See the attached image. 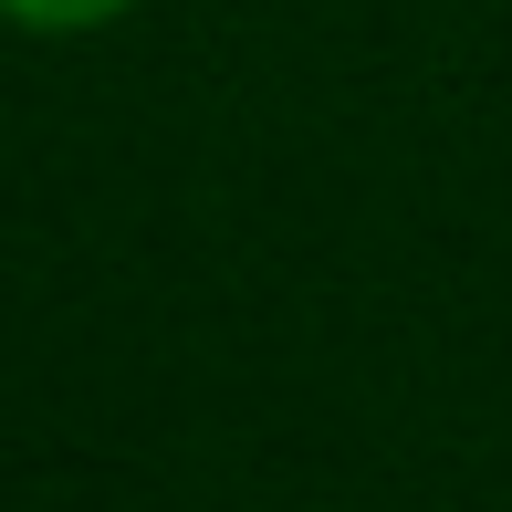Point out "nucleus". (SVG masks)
<instances>
[{
  "instance_id": "nucleus-1",
  "label": "nucleus",
  "mask_w": 512,
  "mask_h": 512,
  "mask_svg": "<svg viewBox=\"0 0 512 512\" xmlns=\"http://www.w3.org/2000/svg\"><path fill=\"white\" fill-rule=\"evenodd\" d=\"M136 0H0V21L11 32H42V42H74V32H105V21H126Z\"/></svg>"
}]
</instances>
